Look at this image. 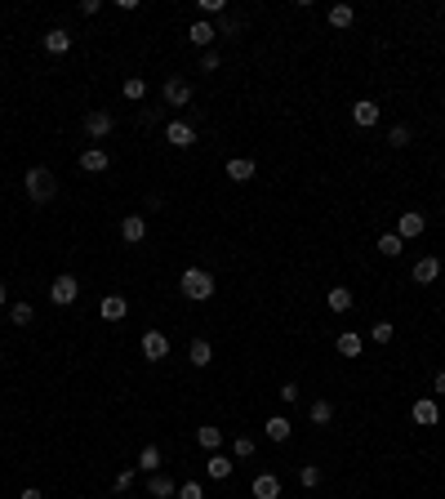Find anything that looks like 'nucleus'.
Here are the masks:
<instances>
[{
  "mask_svg": "<svg viewBox=\"0 0 445 499\" xmlns=\"http://www.w3.org/2000/svg\"><path fill=\"white\" fill-rule=\"evenodd\" d=\"M299 482L307 486V491H312V486H321V468H316V464H303V468H299Z\"/></svg>",
  "mask_w": 445,
  "mask_h": 499,
  "instance_id": "32",
  "label": "nucleus"
},
{
  "mask_svg": "<svg viewBox=\"0 0 445 499\" xmlns=\"http://www.w3.org/2000/svg\"><path fill=\"white\" fill-rule=\"evenodd\" d=\"M18 499H45V495H41V491H36V486H27V491H23V495H18Z\"/></svg>",
  "mask_w": 445,
  "mask_h": 499,
  "instance_id": "43",
  "label": "nucleus"
},
{
  "mask_svg": "<svg viewBox=\"0 0 445 499\" xmlns=\"http://www.w3.org/2000/svg\"><path fill=\"white\" fill-rule=\"evenodd\" d=\"M120 94H125L129 103H138V98H143V94H147V81H143V76H129L125 85H120Z\"/></svg>",
  "mask_w": 445,
  "mask_h": 499,
  "instance_id": "28",
  "label": "nucleus"
},
{
  "mask_svg": "<svg viewBox=\"0 0 445 499\" xmlns=\"http://www.w3.org/2000/svg\"><path fill=\"white\" fill-rule=\"evenodd\" d=\"M241 32V18H223V27H219V36H236Z\"/></svg>",
  "mask_w": 445,
  "mask_h": 499,
  "instance_id": "40",
  "label": "nucleus"
},
{
  "mask_svg": "<svg viewBox=\"0 0 445 499\" xmlns=\"http://www.w3.org/2000/svg\"><path fill=\"white\" fill-rule=\"evenodd\" d=\"M98 312H102V321H120V317L129 312V304H125V295H107L98 304Z\"/></svg>",
  "mask_w": 445,
  "mask_h": 499,
  "instance_id": "16",
  "label": "nucleus"
},
{
  "mask_svg": "<svg viewBox=\"0 0 445 499\" xmlns=\"http://www.w3.org/2000/svg\"><path fill=\"white\" fill-rule=\"evenodd\" d=\"M352 5H334V9H329V27H352Z\"/></svg>",
  "mask_w": 445,
  "mask_h": 499,
  "instance_id": "29",
  "label": "nucleus"
},
{
  "mask_svg": "<svg viewBox=\"0 0 445 499\" xmlns=\"http://www.w3.org/2000/svg\"><path fill=\"white\" fill-rule=\"evenodd\" d=\"M250 491H254V499H281V477L276 473H259Z\"/></svg>",
  "mask_w": 445,
  "mask_h": 499,
  "instance_id": "11",
  "label": "nucleus"
},
{
  "mask_svg": "<svg viewBox=\"0 0 445 499\" xmlns=\"http://www.w3.org/2000/svg\"><path fill=\"white\" fill-rule=\"evenodd\" d=\"M307 415H312V423H329V419H334V406H329V401L321 397V401H312V410H307Z\"/></svg>",
  "mask_w": 445,
  "mask_h": 499,
  "instance_id": "30",
  "label": "nucleus"
},
{
  "mask_svg": "<svg viewBox=\"0 0 445 499\" xmlns=\"http://www.w3.org/2000/svg\"><path fill=\"white\" fill-rule=\"evenodd\" d=\"M401 250H405V241L396 237V232H387V237H378V254H387V259H396Z\"/></svg>",
  "mask_w": 445,
  "mask_h": 499,
  "instance_id": "27",
  "label": "nucleus"
},
{
  "mask_svg": "<svg viewBox=\"0 0 445 499\" xmlns=\"http://www.w3.org/2000/svg\"><path fill=\"white\" fill-rule=\"evenodd\" d=\"M143 237H147V219H143V214H125V219H120V241L138 246Z\"/></svg>",
  "mask_w": 445,
  "mask_h": 499,
  "instance_id": "9",
  "label": "nucleus"
},
{
  "mask_svg": "<svg viewBox=\"0 0 445 499\" xmlns=\"http://www.w3.org/2000/svg\"><path fill=\"white\" fill-rule=\"evenodd\" d=\"M392 335H396V326H392V321H374V330H370V339H374V343H387Z\"/></svg>",
  "mask_w": 445,
  "mask_h": 499,
  "instance_id": "33",
  "label": "nucleus"
},
{
  "mask_svg": "<svg viewBox=\"0 0 445 499\" xmlns=\"http://www.w3.org/2000/svg\"><path fill=\"white\" fill-rule=\"evenodd\" d=\"M276 397L285 401V406H294V401H299V383H281V392H276Z\"/></svg>",
  "mask_w": 445,
  "mask_h": 499,
  "instance_id": "37",
  "label": "nucleus"
},
{
  "mask_svg": "<svg viewBox=\"0 0 445 499\" xmlns=\"http://www.w3.org/2000/svg\"><path fill=\"white\" fill-rule=\"evenodd\" d=\"M67 50H72V32H63V27L45 32V54H67Z\"/></svg>",
  "mask_w": 445,
  "mask_h": 499,
  "instance_id": "20",
  "label": "nucleus"
},
{
  "mask_svg": "<svg viewBox=\"0 0 445 499\" xmlns=\"http://www.w3.org/2000/svg\"><path fill=\"white\" fill-rule=\"evenodd\" d=\"M387 143H392V147H405V143H410V129H405V125L387 129Z\"/></svg>",
  "mask_w": 445,
  "mask_h": 499,
  "instance_id": "36",
  "label": "nucleus"
},
{
  "mask_svg": "<svg viewBox=\"0 0 445 499\" xmlns=\"http://www.w3.org/2000/svg\"><path fill=\"white\" fill-rule=\"evenodd\" d=\"M76 295H80V281H76L72 272H63V277H54V286H50V299H54L58 308L76 304Z\"/></svg>",
  "mask_w": 445,
  "mask_h": 499,
  "instance_id": "4",
  "label": "nucleus"
},
{
  "mask_svg": "<svg viewBox=\"0 0 445 499\" xmlns=\"http://www.w3.org/2000/svg\"><path fill=\"white\" fill-rule=\"evenodd\" d=\"M232 459H227V455H210V459H205V473H210L214 477V482H227V477H232Z\"/></svg>",
  "mask_w": 445,
  "mask_h": 499,
  "instance_id": "21",
  "label": "nucleus"
},
{
  "mask_svg": "<svg viewBox=\"0 0 445 499\" xmlns=\"http://www.w3.org/2000/svg\"><path fill=\"white\" fill-rule=\"evenodd\" d=\"M263 432H268L272 441H290V437H294V423H290L285 415H272L268 423H263Z\"/></svg>",
  "mask_w": 445,
  "mask_h": 499,
  "instance_id": "18",
  "label": "nucleus"
},
{
  "mask_svg": "<svg viewBox=\"0 0 445 499\" xmlns=\"http://www.w3.org/2000/svg\"><path fill=\"white\" fill-rule=\"evenodd\" d=\"M32 304H14V308H9V321H14V326H32Z\"/></svg>",
  "mask_w": 445,
  "mask_h": 499,
  "instance_id": "31",
  "label": "nucleus"
},
{
  "mask_svg": "<svg viewBox=\"0 0 445 499\" xmlns=\"http://www.w3.org/2000/svg\"><path fill=\"white\" fill-rule=\"evenodd\" d=\"M196 441H201L205 450H219V446H223V428H214V423H201V428H196Z\"/></svg>",
  "mask_w": 445,
  "mask_h": 499,
  "instance_id": "22",
  "label": "nucleus"
},
{
  "mask_svg": "<svg viewBox=\"0 0 445 499\" xmlns=\"http://www.w3.org/2000/svg\"><path fill=\"white\" fill-rule=\"evenodd\" d=\"M129 486H134V468H125V473H116V495H125Z\"/></svg>",
  "mask_w": 445,
  "mask_h": 499,
  "instance_id": "38",
  "label": "nucleus"
},
{
  "mask_svg": "<svg viewBox=\"0 0 445 499\" xmlns=\"http://www.w3.org/2000/svg\"><path fill=\"white\" fill-rule=\"evenodd\" d=\"M111 129H116V120H111V112H102V107H94V112H85V134L98 143V138H107Z\"/></svg>",
  "mask_w": 445,
  "mask_h": 499,
  "instance_id": "5",
  "label": "nucleus"
},
{
  "mask_svg": "<svg viewBox=\"0 0 445 499\" xmlns=\"http://www.w3.org/2000/svg\"><path fill=\"white\" fill-rule=\"evenodd\" d=\"M232 450H236L241 459H250V455H254V441H250V437H236V446H232Z\"/></svg>",
  "mask_w": 445,
  "mask_h": 499,
  "instance_id": "39",
  "label": "nucleus"
},
{
  "mask_svg": "<svg viewBox=\"0 0 445 499\" xmlns=\"http://www.w3.org/2000/svg\"><path fill=\"white\" fill-rule=\"evenodd\" d=\"M219 67H223V54L219 50H205L201 54V72H219Z\"/></svg>",
  "mask_w": 445,
  "mask_h": 499,
  "instance_id": "34",
  "label": "nucleus"
},
{
  "mask_svg": "<svg viewBox=\"0 0 445 499\" xmlns=\"http://www.w3.org/2000/svg\"><path fill=\"white\" fill-rule=\"evenodd\" d=\"M187 361H192L196 370H205V365L214 361V348L205 343V339H192V348H187Z\"/></svg>",
  "mask_w": 445,
  "mask_h": 499,
  "instance_id": "19",
  "label": "nucleus"
},
{
  "mask_svg": "<svg viewBox=\"0 0 445 499\" xmlns=\"http://www.w3.org/2000/svg\"><path fill=\"white\" fill-rule=\"evenodd\" d=\"M23 187H27V196H32L36 205H45V201H54V192H58V178H54L45 165H36V169H27Z\"/></svg>",
  "mask_w": 445,
  "mask_h": 499,
  "instance_id": "1",
  "label": "nucleus"
},
{
  "mask_svg": "<svg viewBox=\"0 0 445 499\" xmlns=\"http://www.w3.org/2000/svg\"><path fill=\"white\" fill-rule=\"evenodd\" d=\"M178 499H205L201 482H183V486H178Z\"/></svg>",
  "mask_w": 445,
  "mask_h": 499,
  "instance_id": "35",
  "label": "nucleus"
},
{
  "mask_svg": "<svg viewBox=\"0 0 445 499\" xmlns=\"http://www.w3.org/2000/svg\"><path fill=\"white\" fill-rule=\"evenodd\" d=\"M151 495H156V499H169V495H178V486L169 482L165 473H151Z\"/></svg>",
  "mask_w": 445,
  "mask_h": 499,
  "instance_id": "26",
  "label": "nucleus"
},
{
  "mask_svg": "<svg viewBox=\"0 0 445 499\" xmlns=\"http://www.w3.org/2000/svg\"><path fill=\"white\" fill-rule=\"evenodd\" d=\"M0 308H5V286H0Z\"/></svg>",
  "mask_w": 445,
  "mask_h": 499,
  "instance_id": "44",
  "label": "nucleus"
},
{
  "mask_svg": "<svg viewBox=\"0 0 445 499\" xmlns=\"http://www.w3.org/2000/svg\"><path fill=\"white\" fill-rule=\"evenodd\" d=\"M334 348H338V357H361V335L343 330V335L334 339Z\"/></svg>",
  "mask_w": 445,
  "mask_h": 499,
  "instance_id": "23",
  "label": "nucleus"
},
{
  "mask_svg": "<svg viewBox=\"0 0 445 499\" xmlns=\"http://www.w3.org/2000/svg\"><path fill=\"white\" fill-rule=\"evenodd\" d=\"M160 94H165L169 107H187V103H192V81L187 76H169L165 85H160Z\"/></svg>",
  "mask_w": 445,
  "mask_h": 499,
  "instance_id": "3",
  "label": "nucleus"
},
{
  "mask_svg": "<svg viewBox=\"0 0 445 499\" xmlns=\"http://www.w3.org/2000/svg\"><path fill=\"white\" fill-rule=\"evenodd\" d=\"M378 116H383V107L378 103H370V98H361V103H352V120L361 129H370V125H378Z\"/></svg>",
  "mask_w": 445,
  "mask_h": 499,
  "instance_id": "10",
  "label": "nucleus"
},
{
  "mask_svg": "<svg viewBox=\"0 0 445 499\" xmlns=\"http://www.w3.org/2000/svg\"><path fill=\"white\" fill-rule=\"evenodd\" d=\"M254 169H259V165H254L250 156H236V161H227V178H232V183H250Z\"/></svg>",
  "mask_w": 445,
  "mask_h": 499,
  "instance_id": "17",
  "label": "nucleus"
},
{
  "mask_svg": "<svg viewBox=\"0 0 445 499\" xmlns=\"http://www.w3.org/2000/svg\"><path fill=\"white\" fill-rule=\"evenodd\" d=\"M201 14H223V0H201Z\"/></svg>",
  "mask_w": 445,
  "mask_h": 499,
  "instance_id": "41",
  "label": "nucleus"
},
{
  "mask_svg": "<svg viewBox=\"0 0 445 499\" xmlns=\"http://www.w3.org/2000/svg\"><path fill=\"white\" fill-rule=\"evenodd\" d=\"M178 286H183V295L192 299V304H205V299H214V277H210L205 268H187Z\"/></svg>",
  "mask_w": 445,
  "mask_h": 499,
  "instance_id": "2",
  "label": "nucleus"
},
{
  "mask_svg": "<svg viewBox=\"0 0 445 499\" xmlns=\"http://www.w3.org/2000/svg\"><path fill=\"white\" fill-rule=\"evenodd\" d=\"M432 388H437V397H445V370H437V379H432Z\"/></svg>",
  "mask_w": 445,
  "mask_h": 499,
  "instance_id": "42",
  "label": "nucleus"
},
{
  "mask_svg": "<svg viewBox=\"0 0 445 499\" xmlns=\"http://www.w3.org/2000/svg\"><path fill=\"white\" fill-rule=\"evenodd\" d=\"M423 228H428V219H423L419 210H410V214H401V219H396V237H401V241L423 237Z\"/></svg>",
  "mask_w": 445,
  "mask_h": 499,
  "instance_id": "6",
  "label": "nucleus"
},
{
  "mask_svg": "<svg viewBox=\"0 0 445 499\" xmlns=\"http://www.w3.org/2000/svg\"><path fill=\"white\" fill-rule=\"evenodd\" d=\"M138 468H143L147 477L160 473V450H156V446H143V450H138Z\"/></svg>",
  "mask_w": 445,
  "mask_h": 499,
  "instance_id": "25",
  "label": "nucleus"
},
{
  "mask_svg": "<svg viewBox=\"0 0 445 499\" xmlns=\"http://www.w3.org/2000/svg\"><path fill=\"white\" fill-rule=\"evenodd\" d=\"M107 165H111V156L102 152V147H85V152H80V169H85V174H102Z\"/></svg>",
  "mask_w": 445,
  "mask_h": 499,
  "instance_id": "14",
  "label": "nucleus"
},
{
  "mask_svg": "<svg viewBox=\"0 0 445 499\" xmlns=\"http://www.w3.org/2000/svg\"><path fill=\"white\" fill-rule=\"evenodd\" d=\"M165 138H169L174 147H192V143H196V129L187 125V120H169V125H165Z\"/></svg>",
  "mask_w": 445,
  "mask_h": 499,
  "instance_id": "13",
  "label": "nucleus"
},
{
  "mask_svg": "<svg viewBox=\"0 0 445 499\" xmlns=\"http://www.w3.org/2000/svg\"><path fill=\"white\" fill-rule=\"evenodd\" d=\"M143 357H147V361H165V357H169V335L147 330L143 335Z\"/></svg>",
  "mask_w": 445,
  "mask_h": 499,
  "instance_id": "7",
  "label": "nucleus"
},
{
  "mask_svg": "<svg viewBox=\"0 0 445 499\" xmlns=\"http://www.w3.org/2000/svg\"><path fill=\"white\" fill-rule=\"evenodd\" d=\"M437 277H441V259L437 254H423V259L414 263V281H419V286H432Z\"/></svg>",
  "mask_w": 445,
  "mask_h": 499,
  "instance_id": "12",
  "label": "nucleus"
},
{
  "mask_svg": "<svg viewBox=\"0 0 445 499\" xmlns=\"http://www.w3.org/2000/svg\"><path fill=\"white\" fill-rule=\"evenodd\" d=\"M0 365H5V357H0Z\"/></svg>",
  "mask_w": 445,
  "mask_h": 499,
  "instance_id": "45",
  "label": "nucleus"
},
{
  "mask_svg": "<svg viewBox=\"0 0 445 499\" xmlns=\"http://www.w3.org/2000/svg\"><path fill=\"white\" fill-rule=\"evenodd\" d=\"M187 41H192L196 50H210V45L219 41V32H214L210 23H192V27H187Z\"/></svg>",
  "mask_w": 445,
  "mask_h": 499,
  "instance_id": "15",
  "label": "nucleus"
},
{
  "mask_svg": "<svg viewBox=\"0 0 445 499\" xmlns=\"http://www.w3.org/2000/svg\"><path fill=\"white\" fill-rule=\"evenodd\" d=\"M410 419H414V423H423V428H432V423L441 419V410H437V397H419V401L410 406Z\"/></svg>",
  "mask_w": 445,
  "mask_h": 499,
  "instance_id": "8",
  "label": "nucleus"
},
{
  "mask_svg": "<svg viewBox=\"0 0 445 499\" xmlns=\"http://www.w3.org/2000/svg\"><path fill=\"white\" fill-rule=\"evenodd\" d=\"M352 308V290L347 286H329V312H347Z\"/></svg>",
  "mask_w": 445,
  "mask_h": 499,
  "instance_id": "24",
  "label": "nucleus"
}]
</instances>
